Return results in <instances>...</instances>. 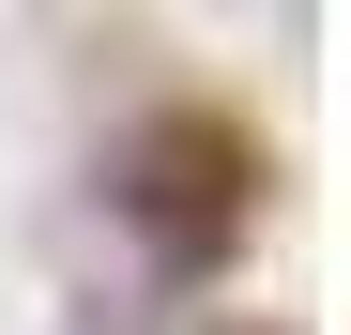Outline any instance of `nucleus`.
I'll list each match as a JSON object with an SVG mask.
<instances>
[{
  "instance_id": "nucleus-1",
  "label": "nucleus",
  "mask_w": 351,
  "mask_h": 335,
  "mask_svg": "<svg viewBox=\"0 0 351 335\" xmlns=\"http://www.w3.org/2000/svg\"><path fill=\"white\" fill-rule=\"evenodd\" d=\"M123 213L153 229V259L168 274H199V259H229V229H245V137L229 122H153L138 152H123Z\"/></svg>"
}]
</instances>
